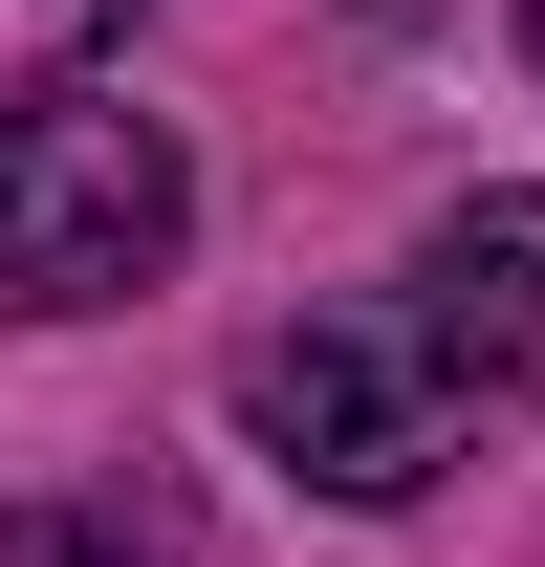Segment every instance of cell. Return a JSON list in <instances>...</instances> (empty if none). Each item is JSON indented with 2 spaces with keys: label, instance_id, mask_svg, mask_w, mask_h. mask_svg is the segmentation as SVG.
Masks as SVG:
<instances>
[{
  "label": "cell",
  "instance_id": "1",
  "mask_svg": "<svg viewBox=\"0 0 545 567\" xmlns=\"http://www.w3.org/2000/svg\"><path fill=\"white\" fill-rule=\"evenodd\" d=\"M175 240H197V153L153 132V110H110L88 66L0 110V306H22V328H66V306H132Z\"/></svg>",
  "mask_w": 545,
  "mask_h": 567
},
{
  "label": "cell",
  "instance_id": "2",
  "mask_svg": "<svg viewBox=\"0 0 545 567\" xmlns=\"http://www.w3.org/2000/svg\"><path fill=\"white\" fill-rule=\"evenodd\" d=\"M240 415H263L284 481H328V502H414L436 458H459L480 371L414 328V284H393V306H306V328H263V350H240Z\"/></svg>",
  "mask_w": 545,
  "mask_h": 567
},
{
  "label": "cell",
  "instance_id": "3",
  "mask_svg": "<svg viewBox=\"0 0 545 567\" xmlns=\"http://www.w3.org/2000/svg\"><path fill=\"white\" fill-rule=\"evenodd\" d=\"M414 328L502 393V371H545V197H459L436 240H414Z\"/></svg>",
  "mask_w": 545,
  "mask_h": 567
},
{
  "label": "cell",
  "instance_id": "4",
  "mask_svg": "<svg viewBox=\"0 0 545 567\" xmlns=\"http://www.w3.org/2000/svg\"><path fill=\"white\" fill-rule=\"evenodd\" d=\"M0 567H197V524H153V502H0Z\"/></svg>",
  "mask_w": 545,
  "mask_h": 567
},
{
  "label": "cell",
  "instance_id": "5",
  "mask_svg": "<svg viewBox=\"0 0 545 567\" xmlns=\"http://www.w3.org/2000/svg\"><path fill=\"white\" fill-rule=\"evenodd\" d=\"M110 22H132V0H0V110H22V87H66Z\"/></svg>",
  "mask_w": 545,
  "mask_h": 567
},
{
  "label": "cell",
  "instance_id": "6",
  "mask_svg": "<svg viewBox=\"0 0 545 567\" xmlns=\"http://www.w3.org/2000/svg\"><path fill=\"white\" fill-rule=\"evenodd\" d=\"M524 66H545V0H524Z\"/></svg>",
  "mask_w": 545,
  "mask_h": 567
}]
</instances>
